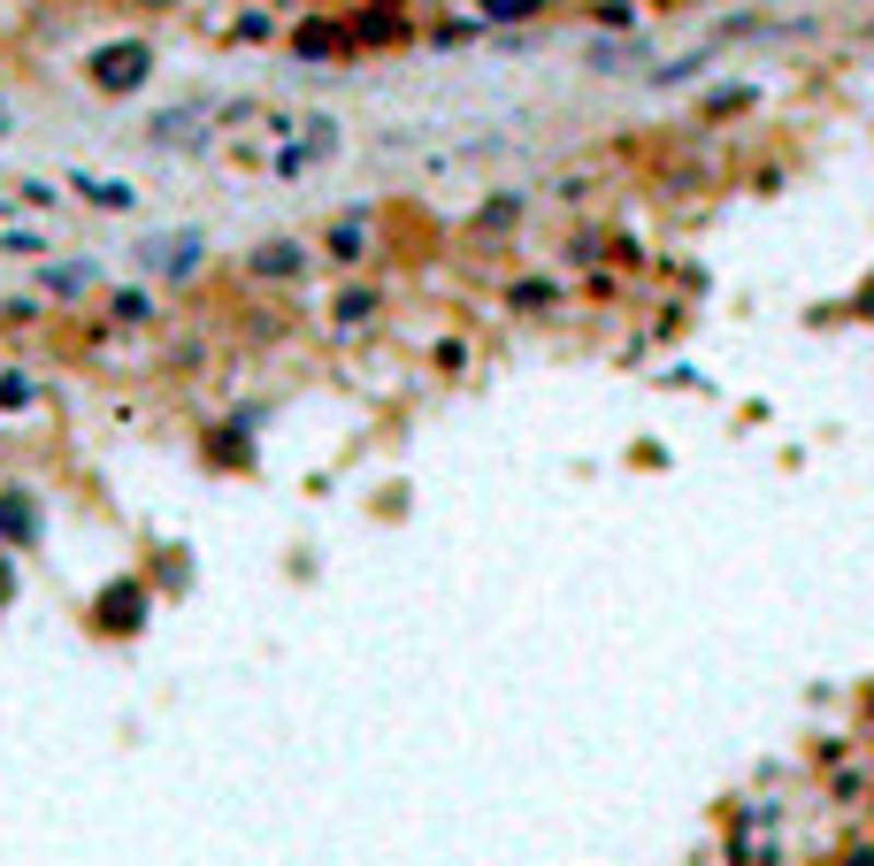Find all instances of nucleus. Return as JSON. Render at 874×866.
<instances>
[{
  "label": "nucleus",
  "mask_w": 874,
  "mask_h": 866,
  "mask_svg": "<svg viewBox=\"0 0 874 866\" xmlns=\"http://www.w3.org/2000/svg\"><path fill=\"white\" fill-rule=\"evenodd\" d=\"M139 253H146L154 276H192V269H200V238H192V230H177V238H146Z\"/></svg>",
  "instance_id": "f257e3e1"
},
{
  "label": "nucleus",
  "mask_w": 874,
  "mask_h": 866,
  "mask_svg": "<svg viewBox=\"0 0 874 866\" xmlns=\"http://www.w3.org/2000/svg\"><path fill=\"white\" fill-rule=\"evenodd\" d=\"M78 192H85L93 207H131V200H139V192H131V185H116V177H78Z\"/></svg>",
  "instance_id": "f03ea898"
},
{
  "label": "nucleus",
  "mask_w": 874,
  "mask_h": 866,
  "mask_svg": "<svg viewBox=\"0 0 874 866\" xmlns=\"http://www.w3.org/2000/svg\"><path fill=\"white\" fill-rule=\"evenodd\" d=\"M361 246H368V223H338V230H330V253H338V261H361Z\"/></svg>",
  "instance_id": "7ed1b4c3"
}]
</instances>
